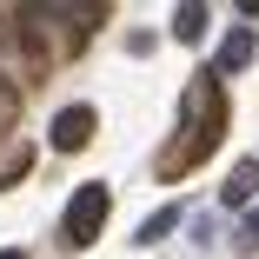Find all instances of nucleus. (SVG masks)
Returning a JSON list of instances; mask_svg holds the SVG:
<instances>
[{"label":"nucleus","mask_w":259,"mask_h":259,"mask_svg":"<svg viewBox=\"0 0 259 259\" xmlns=\"http://www.w3.org/2000/svg\"><path fill=\"white\" fill-rule=\"evenodd\" d=\"M220 140H226V93H220L213 73H199V80L180 93V133L160 146L153 173H160V180H180V173H193Z\"/></svg>","instance_id":"f257e3e1"},{"label":"nucleus","mask_w":259,"mask_h":259,"mask_svg":"<svg viewBox=\"0 0 259 259\" xmlns=\"http://www.w3.org/2000/svg\"><path fill=\"white\" fill-rule=\"evenodd\" d=\"M107 213H113V193L107 186H80L73 199H67V220H60V233H67V246H93L100 239V226H107Z\"/></svg>","instance_id":"f03ea898"},{"label":"nucleus","mask_w":259,"mask_h":259,"mask_svg":"<svg viewBox=\"0 0 259 259\" xmlns=\"http://www.w3.org/2000/svg\"><path fill=\"white\" fill-rule=\"evenodd\" d=\"M93 126H100L93 107H60V113H54V146H60V153H80V146L93 140Z\"/></svg>","instance_id":"7ed1b4c3"},{"label":"nucleus","mask_w":259,"mask_h":259,"mask_svg":"<svg viewBox=\"0 0 259 259\" xmlns=\"http://www.w3.org/2000/svg\"><path fill=\"white\" fill-rule=\"evenodd\" d=\"M220 199H226V206H252V199H259V160H239V166L220 180Z\"/></svg>","instance_id":"20e7f679"},{"label":"nucleus","mask_w":259,"mask_h":259,"mask_svg":"<svg viewBox=\"0 0 259 259\" xmlns=\"http://www.w3.org/2000/svg\"><path fill=\"white\" fill-rule=\"evenodd\" d=\"M252 60V27H239V33H226V47H220V73H239Z\"/></svg>","instance_id":"39448f33"},{"label":"nucleus","mask_w":259,"mask_h":259,"mask_svg":"<svg viewBox=\"0 0 259 259\" xmlns=\"http://www.w3.org/2000/svg\"><path fill=\"white\" fill-rule=\"evenodd\" d=\"M173 226H180V206H160V213H146V220H140V233H133V239H140V246H153V239H166Z\"/></svg>","instance_id":"423d86ee"},{"label":"nucleus","mask_w":259,"mask_h":259,"mask_svg":"<svg viewBox=\"0 0 259 259\" xmlns=\"http://www.w3.org/2000/svg\"><path fill=\"white\" fill-rule=\"evenodd\" d=\"M33 166V146H14L7 153V160H0V193H7V186H20V173Z\"/></svg>","instance_id":"0eeeda50"},{"label":"nucleus","mask_w":259,"mask_h":259,"mask_svg":"<svg viewBox=\"0 0 259 259\" xmlns=\"http://www.w3.org/2000/svg\"><path fill=\"white\" fill-rule=\"evenodd\" d=\"M14 120H20V93H14V80L0 73V140L14 133Z\"/></svg>","instance_id":"6e6552de"},{"label":"nucleus","mask_w":259,"mask_h":259,"mask_svg":"<svg viewBox=\"0 0 259 259\" xmlns=\"http://www.w3.org/2000/svg\"><path fill=\"white\" fill-rule=\"evenodd\" d=\"M173 33H180V40H199V33H206V7H180V14H173Z\"/></svg>","instance_id":"1a4fd4ad"},{"label":"nucleus","mask_w":259,"mask_h":259,"mask_svg":"<svg viewBox=\"0 0 259 259\" xmlns=\"http://www.w3.org/2000/svg\"><path fill=\"white\" fill-rule=\"evenodd\" d=\"M233 246H239V252H259V206H252V213H246V226L233 233Z\"/></svg>","instance_id":"9d476101"},{"label":"nucleus","mask_w":259,"mask_h":259,"mask_svg":"<svg viewBox=\"0 0 259 259\" xmlns=\"http://www.w3.org/2000/svg\"><path fill=\"white\" fill-rule=\"evenodd\" d=\"M0 259H27V252H0Z\"/></svg>","instance_id":"9b49d317"}]
</instances>
